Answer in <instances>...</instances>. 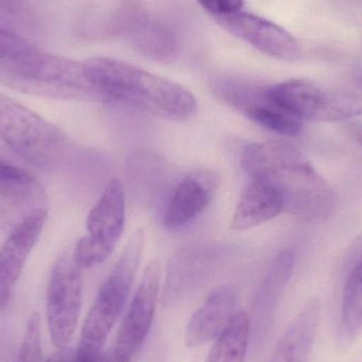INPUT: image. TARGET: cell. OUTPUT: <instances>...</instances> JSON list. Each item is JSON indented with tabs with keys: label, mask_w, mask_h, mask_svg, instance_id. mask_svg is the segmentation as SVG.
Instances as JSON below:
<instances>
[{
	"label": "cell",
	"mask_w": 362,
	"mask_h": 362,
	"mask_svg": "<svg viewBox=\"0 0 362 362\" xmlns=\"http://www.w3.org/2000/svg\"><path fill=\"white\" fill-rule=\"evenodd\" d=\"M240 161L252 180L268 183L281 194L284 211L310 221H325L333 212V189L291 144H250L243 151Z\"/></svg>",
	"instance_id": "obj_1"
},
{
	"label": "cell",
	"mask_w": 362,
	"mask_h": 362,
	"mask_svg": "<svg viewBox=\"0 0 362 362\" xmlns=\"http://www.w3.org/2000/svg\"><path fill=\"white\" fill-rule=\"evenodd\" d=\"M0 85L57 100L98 97L84 64L49 54L18 33L0 27Z\"/></svg>",
	"instance_id": "obj_2"
},
{
	"label": "cell",
	"mask_w": 362,
	"mask_h": 362,
	"mask_svg": "<svg viewBox=\"0 0 362 362\" xmlns=\"http://www.w3.org/2000/svg\"><path fill=\"white\" fill-rule=\"evenodd\" d=\"M84 67L102 99L177 122L191 120L197 112L194 95L163 76L110 57H93Z\"/></svg>",
	"instance_id": "obj_3"
},
{
	"label": "cell",
	"mask_w": 362,
	"mask_h": 362,
	"mask_svg": "<svg viewBox=\"0 0 362 362\" xmlns=\"http://www.w3.org/2000/svg\"><path fill=\"white\" fill-rule=\"evenodd\" d=\"M144 230L138 229L100 287L81 333L78 349L82 352L95 354L103 351L104 344L129 300L144 257Z\"/></svg>",
	"instance_id": "obj_4"
},
{
	"label": "cell",
	"mask_w": 362,
	"mask_h": 362,
	"mask_svg": "<svg viewBox=\"0 0 362 362\" xmlns=\"http://www.w3.org/2000/svg\"><path fill=\"white\" fill-rule=\"evenodd\" d=\"M0 140L15 154L40 167L63 163L71 140L57 125L0 93Z\"/></svg>",
	"instance_id": "obj_5"
},
{
	"label": "cell",
	"mask_w": 362,
	"mask_h": 362,
	"mask_svg": "<svg viewBox=\"0 0 362 362\" xmlns=\"http://www.w3.org/2000/svg\"><path fill=\"white\" fill-rule=\"evenodd\" d=\"M82 269L72 253L59 257L51 270L46 315L52 344L65 348L78 325L83 299Z\"/></svg>",
	"instance_id": "obj_6"
},
{
	"label": "cell",
	"mask_w": 362,
	"mask_h": 362,
	"mask_svg": "<svg viewBox=\"0 0 362 362\" xmlns=\"http://www.w3.org/2000/svg\"><path fill=\"white\" fill-rule=\"evenodd\" d=\"M215 95L228 105L243 112L247 118L285 137H297L303 122L272 103L267 86L240 78H223L213 84Z\"/></svg>",
	"instance_id": "obj_7"
},
{
	"label": "cell",
	"mask_w": 362,
	"mask_h": 362,
	"mask_svg": "<svg viewBox=\"0 0 362 362\" xmlns=\"http://www.w3.org/2000/svg\"><path fill=\"white\" fill-rule=\"evenodd\" d=\"M163 272L160 259H153L144 269L112 348L123 361L132 362L148 337L156 312Z\"/></svg>",
	"instance_id": "obj_8"
},
{
	"label": "cell",
	"mask_w": 362,
	"mask_h": 362,
	"mask_svg": "<svg viewBox=\"0 0 362 362\" xmlns=\"http://www.w3.org/2000/svg\"><path fill=\"white\" fill-rule=\"evenodd\" d=\"M116 34L153 61L171 63L180 53V38L173 28L135 4H121L116 8Z\"/></svg>",
	"instance_id": "obj_9"
},
{
	"label": "cell",
	"mask_w": 362,
	"mask_h": 362,
	"mask_svg": "<svg viewBox=\"0 0 362 362\" xmlns=\"http://www.w3.org/2000/svg\"><path fill=\"white\" fill-rule=\"evenodd\" d=\"M40 212H48L42 183L25 170L0 158V229L8 235Z\"/></svg>",
	"instance_id": "obj_10"
},
{
	"label": "cell",
	"mask_w": 362,
	"mask_h": 362,
	"mask_svg": "<svg viewBox=\"0 0 362 362\" xmlns=\"http://www.w3.org/2000/svg\"><path fill=\"white\" fill-rule=\"evenodd\" d=\"M219 25L269 57L285 62L297 61L299 44L280 25L249 13L238 12L215 18Z\"/></svg>",
	"instance_id": "obj_11"
},
{
	"label": "cell",
	"mask_w": 362,
	"mask_h": 362,
	"mask_svg": "<svg viewBox=\"0 0 362 362\" xmlns=\"http://www.w3.org/2000/svg\"><path fill=\"white\" fill-rule=\"evenodd\" d=\"M218 175L209 170H194L176 185L168 202L163 223L178 230L193 223L212 202L219 185Z\"/></svg>",
	"instance_id": "obj_12"
},
{
	"label": "cell",
	"mask_w": 362,
	"mask_h": 362,
	"mask_svg": "<svg viewBox=\"0 0 362 362\" xmlns=\"http://www.w3.org/2000/svg\"><path fill=\"white\" fill-rule=\"evenodd\" d=\"M48 212L33 215L8 235L0 248V312L10 301L25 262L46 223Z\"/></svg>",
	"instance_id": "obj_13"
},
{
	"label": "cell",
	"mask_w": 362,
	"mask_h": 362,
	"mask_svg": "<svg viewBox=\"0 0 362 362\" xmlns=\"http://www.w3.org/2000/svg\"><path fill=\"white\" fill-rule=\"evenodd\" d=\"M238 293L234 287L221 286L210 293L194 313L185 331L189 346H200L216 339L235 317Z\"/></svg>",
	"instance_id": "obj_14"
},
{
	"label": "cell",
	"mask_w": 362,
	"mask_h": 362,
	"mask_svg": "<svg viewBox=\"0 0 362 362\" xmlns=\"http://www.w3.org/2000/svg\"><path fill=\"white\" fill-rule=\"evenodd\" d=\"M86 226L89 232L87 236L112 253L125 227V193L120 180L108 182L89 212Z\"/></svg>",
	"instance_id": "obj_15"
},
{
	"label": "cell",
	"mask_w": 362,
	"mask_h": 362,
	"mask_svg": "<svg viewBox=\"0 0 362 362\" xmlns=\"http://www.w3.org/2000/svg\"><path fill=\"white\" fill-rule=\"evenodd\" d=\"M209 249L189 246L181 249L172 259L165 280V303L173 305L189 297L206 280L212 267Z\"/></svg>",
	"instance_id": "obj_16"
},
{
	"label": "cell",
	"mask_w": 362,
	"mask_h": 362,
	"mask_svg": "<svg viewBox=\"0 0 362 362\" xmlns=\"http://www.w3.org/2000/svg\"><path fill=\"white\" fill-rule=\"evenodd\" d=\"M284 211L281 194L268 183L252 180L245 189L236 204L231 221V229L245 231L252 229Z\"/></svg>",
	"instance_id": "obj_17"
},
{
	"label": "cell",
	"mask_w": 362,
	"mask_h": 362,
	"mask_svg": "<svg viewBox=\"0 0 362 362\" xmlns=\"http://www.w3.org/2000/svg\"><path fill=\"white\" fill-rule=\"evenodd\" d=\"M319 320V304L306 305L279 341L270 362H308Z\"/></svg>",
	"instance_id": "obj_18"
},
{
	"label": "cell",
	"mask_w": 362,
	"mask_h": 362,
	"mask_svg": "<svg viewBox=\"0 0 362 362\" xmlns=\"http://www.w3.org/2000/svg\"><path fill=\"white\" fill-rule=\"evenodd\" d=\"M323 91L308 80L285 81L274 86H267L270 102L287 114L303 121H314Z\"/></svg>",
	"instance_id": "obj_19"
},
{
	"label": "cell",
	"mask_w": 362,
	"mask_h": 362,
	"mask_svg": "<svg viewBox=\"0 0 362 362\" xmlns=\"http://www.w3.org/2000/svg\"><path fill=\"white\" fill-rule=\"evenodd\" d=\"M362 332V262L349 272L342 300L339 340L344 346L352 344Z\"/></svg>",
	"instance_id": "obj_20"
},
{
	"label": "cell",
	"mask_w": 362,
	"mask_h": 362,
	"mask_svg": "<svg viewBox=\"0 0 362 362\" xmlns=\"http://www.w3.org/2000/svg\"><path fill=\"white\" fill-rule=\"evenodd\" d=\"M250 335V321L238 313L225 331L214 340L206 362H244Z\"/></svg>",
	"instance_id": "obj_21"
},
{
	"label": "cell",
	"mask_w": 362,
	"mask_h": 362,
	"mask_svg": "<svg viewBox=\"0 0 362 362\" xmlns=\"http://www.w3.org/2000/svg\"><path fill=\"white\" fill-rule=\"evenodd\" d=\"M293 262L295 257L291 250L283 251L272 262L257 295V305L264 313L274 310L291 278Z\"/></svg>",
	"instance_id": "obj_22"
},
{
	"label": "cell",
	"mask_w": 362,
	"mask_h": 362,
	"mask_svg": "<svg viewBox=\"0 0 362 362\" xmlns=\"http://www.w3.org/2000/svg\"><path fill=\"white\" fill-rule=\"evenodd\" d=\"M362 115V95L351 91L323 93L314 121L336 122Z\"/></svg>",
	"instance_id": "obj_23"
},
{
	"label": "cell",
	"mask_w": 362,
	"mask_h": 362,
	"mask_svg": "<svg viewBox=\"0 0 362 362\" xmlns=\"http://www.w3.org/2000/svg\"><path fill=\"white\" fill-rule=\"evenodd\" d=\"M31 0H0V27L10 31H33L38 21Z\"/></svg>",
	"instance_id": "obj_24"
},
{
	"label": "cell",
	"mask_w": 362,
	"mask_h": 362,
	"mask_svg": "<svg viewBox=\"0 0 362 362\" xmlns=\"http://www.w3.org/2000/svg\"><path fill=\"white\" fill-rule=\"evenodd\" d=\"M16 362H42L40 317L37 313L30 315Z\"/></svg>",
	"instance_id": "obj_25"
},
{
	"label": "cell",
	"mask_w": 362,
	"mask_h": 362,
	"mask_svg": "<svg viewBox=\"0 0 362 362\" xmlns=\"http://www.w3.org/2000/svg\"><path fill=\"white\" fill-rule=\"evenodd\" d=\"M46 362H131L123 361L115 354L110 349L107 351H101L95 354H88L82 352L78 348H61L53 353Z\"/></svg>",
	"instance_id": "obj_26"
},
{
	"label": "cell",
	"mask_w": 362,
	"mask_h": 362,
	"mask_svg": "<svg viewBox=\"0 0 362 362\" xmlns=\"http://www.w3.org/2000/svg\"><path fill=\"white\" fill-rule=\"evenodd\" d=\"M200 6L212 14L213 16L221 17L240 12L244 6L243 0H197Z\"/></svg>",
	"instance_id": "obj_27"
},
{
	"label": "cell",
	"mask_w": 362,
	"mask_h": 362,
	"mask_svg": "<svg viewBox=\"0 0 362 362\" xmlns=\"http://www.w3.org/2000/svg\"><path fill=\"white\" fill-rule=\"evenodd\" d=\"M362 262V235L354 240L346 257V267L351 270Z\"/></svg>",
	"instance_id": "obj_28"
},
{
	"label": "cell",
	"mask_w": 362,
	"mask_h": 362,
	"mask_svg": "<svg viewBox=\"0 0 362 362\" xmlns=\"http://www.w3.org/2000/svg\"><path fill=\"white\" fill-rule=\"evenodd\" d=\"M349 131L362 146V123H353V124L349 125Z\"/></svg>",
	"instance_id": "obj_29"
}]
</instances>
